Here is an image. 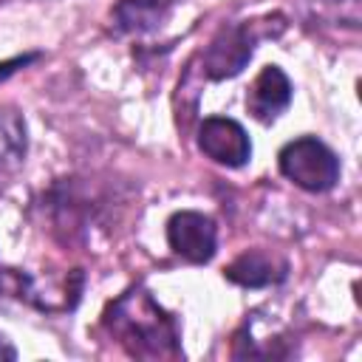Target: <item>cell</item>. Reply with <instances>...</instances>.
Segmentation results:
<instances>
[{"label": "cell", "instance_id": "9a60e30c", "mask_svg": "<svg viewBox=\"0 0 362 362\" xmlns=\"http://www.w3.org/2000/svg\"><path fill=\"white\" fill-rule=\"evenodd\" d=\"M0 3H11V0H0Z\"/></svg>", "mask_w": 362, "mask_h": 362}, {"label": "cell", "instance_id": "5b68a950", "mask_svg": "<svg viewBox=\"0 0 362 362\" xmlns=\"http://www.w3.org/2000/svg\"><path fill=\"white\" fill-rule=\"evenodd\" d=\"M0 291L17 300H25L42 311H65L74 308L82 291V269L65 274L62 283H42L20 269H0Z\"/></svg>", "mask_w": 362, "mask_h": 362}, {"label": "cell", "instance_id": "5bb4252c", "mask_svg": "<svg viewBox=\"0 0 362 362\" xmlns=\"http://www.w3.org/2000/svg\"><path fill=\"white\" fill-rule=\"evenodd\" d=\"M3 359H17V348L6 339V334H0V362Z\"/></svg>", "mask_w": 362, "mask_h": 362}, {"label": "cell", "instance_id": "9c48e42d", "mask_svg": "<svg viewBox=\"0 0 362 362\" xmlns=\"http://www.w3.org/2000/svg\"><path fill=\"white\" fill-rule=\"evenodd\" d=\"M173 11V0H119L110 11L113 31L122 37H141L158 31Z\"/></svg>", "mask_w": 362, "mask_h": 362}, {"label": "cell", "instance_id": "6da1fadb", "mask_svg": "<svg viewBox=\"0 0 362 362\" xmlns=\"http://www.w3.org/2000/svg\"><path fill=\"white\" fill-rule=\"evenodd\" d=\"M105 331L136 359H178L181 331L144 286H130L102 314Z\"/></svg>", "mask_w": 362, "mask_h": 362}, {"label": "cell", "instance_id": "52a82bcc", "mask_svg": "<svg viewBox=\"0 0 362 362\" xmlns=\"http://www.w3.org/2000/svg\"><path fill=\"white\" fill-rule=\"evenodd\" d=\"M198 150L223 167H243L252 158V141L246 130L226 116H209L198 127Z\"/></svg>", "mask_w": 362, "mask_h": 362}, {"label": "cell", "instance_id": "277c9868", "mask_svg": "<svg viewBox=\"0 0 362 362\" xmlns=\"http://www.w3.org/2000/svg\"><path fill=\"white\" fill-rule=\"evenodd\" d=\"M280 173L305 192H328L339 181V158L314 136L288 141L277 156Z\"/></svg>", "mask_w": 362, "mask_h": 362}, {"label": "cell", "instance_id": "3957f363", "mask_svg": "<svg viewBox=\"0 0 362 362\" xmlns=\"http://www.w3.org/2000/svg\"><path fill=\"white\" fill-rule=\"evenodd\" d=\"M286 31V17L283 14H266L257 20H243V23H226L215 31L209 45L201 54V74L206 79H232L238 76L260 40H274Z\"/></svg>", "mask_w": 362, "mask_h": 362}, {"label": "cell", "instance_id": "8992f818", "mask_svg": "<svg viewBox=\"0 0 362 362\" xmlns=\"http://www.w3.org/2000/svg\"><path fill=\"white\" fill-rule=\"evenodd\" d=\"M167 243L187 263H209L218 252L215 221L195 209H181L167 221Z\"/></svg>", "mask_w": 362, "mask_h": 362}, {"label": "cell", "instance_id": "7a4b0ae2", "mask_svg": "<svg viewBox=\"0 0 362 362\" xmlns=\"http://www.w3.org/2000/svg\"><path fill=\"white\" fill-rule=\"evenodd\" d=\"M51 229L65 243H88L96 229H107V198L82 178H62L45 195Z\"/></svg>", "mask_w": 362, "mask_h": 362}, {"label": "cell", "instance_id": "8fae6325", "mask_svg": "<svg viewBox=\"0 0 362 362\" xmlns=\"http://www.w3.org/2000/svg\"><path fill=\"white\" fill-rule=\"evenodd\" d=\"M28 130L17 107H0V170H14L25 161Z\"/></svg>", "mask_w": 362, "mask_h": 362}, {"label": "cell", "instance_id": "30bf717a", "mask_svg": "<svg viewBox=\"0 0 362 362\" xmlns=\"http://www.w3.org/2000/svg\"><path fill=\"white\" fill-rule=\"evenodd\" d=\"M223 277L229 283H238L243 288H266V286H274L286 277V263L277 260L274 255L269 252H260V249H249L243 252L240 257H235Z\"/></svg>", "mask_w": 362, "mask_h": 362}, {"label": "cell", "instance_id": "4fadbf2b", "mask_svg": "<svg viewBox=\"0 0 362 362\" xmlns=\"http://www.w3.org/2000/svg\"><path fill=\"white\" fill-rule=\"evenodd\" d=\"M34 59H37V54H23V57H11V59L0 62V82H6L14 71L25 68V65H28V62H34Z\"/></svg>", "mask_w": 362, "mask_h": 362}, {"label": "cell", "instance_id": "ba28073f", "mask_svg": "<svg viewBox=\"0 0 362 362\" xmlns=\"http://www.w3.org/2000/svg\"><path fill=\"white\" fill-rule=\"evenodd\" d=\"M291 105V82L283 74L280 65H266L255 76L249 93H246V107L260 124H272L286 107Z\"/></svg>", "mask_w": 362, "mask_h": 362}, {"label": "cell", "instance_id": "2e32d148", "mask_svg": "<svg viewBox=\"0 0 362 362\" xmlns=\"http://www.w3.org/2000/svg\"><path fill=\"white\" fill-rule=\"evenodd\" d=\"M173 3H175V0H173Z\"/></svg>", "mask_w": 362, "mask_h": 362}, {"label": "cell", "instance_id": "7c38bea8", "mask_svg": "<svg viewBox=\"0 0 362 362\" xmlns=\"http://www.w3.org/2000/svg\"><path fill=\"white\" fill-rule=\"evenodd\" d=\"M308 20L320 25H339V28H359V0H308Z\"/></svg>", "mask_w": 362, "mask_h": 362}]
</instances>
